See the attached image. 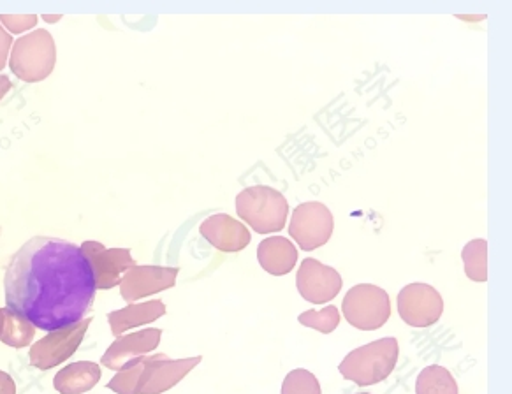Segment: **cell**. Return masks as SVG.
Here are the masks:
<instances>
[{
  "label": "cell",
  "instance_id": "cell-14",
  "mask_svg": "<svg viewBox=\"0 0 512 394\" xmlns=\"http://www.w3.org/2000/svg\"><path fill=\"white\" fill-rule=\"evenodd\" d=\"M199 233L220 252H240L247 249L252 240L245 224L224 213L206 219L199 227Z\"/></svg>",
  "mask_w": 512,
  "mask_h": 394
},
{
  "label": "cell",
  "instance_id": "cell-9",
  "mask_svg": "<svg viewBox=\"0 0 512 394\" xmlns=\"http://www.w3.org/2000/svg\"><path fill=\"white\" fill-rule=\"evenodd\" d=\"M201 356L169 359L168 354H148L147 365L139 377L136 394H161L175 387L201 363Z\"/></svg>",
  "mask_w": 512,
  "mask_h": 394
},
{
  "label": "cell",
  "instance_id": "cell-26",
  "mask_svg": "<svg viewBox=\"0 0 512 394\" xmlns=\"http://www.w3.org/2000/svg\"><path fill=\"white\" fill-rule=\"evenodd\" d=\"M0 394H16L15 382L6 372H0Z\"/></svg>",
  "mask_w": 512,
  "mask_h": 394
},
{
  "label": "cell",
  "instance_id": "cell-10",
  "mask_svg": "<svg viewBox=\"0 0 512 394\" xmlns=\"http://www.w3.org/2000/svg\"><path fill=\"white\" fill-rule=\"evenodd\" d=\"M96 278L97 289H113L136 261L129 249H106L99 241H85L80 247Z\"/></svg>",
  "mask_w": 512,
  "mask_h": 394
},
{
  "label": "cell",
  "instance_id": "cell-25",
  "mask_svg": "<svg viewBox=\"0 0 512 394\" xmlns=\"http://www.w3.org/2000/svg\"><path fill=\"white\" fill-rule=\"evenodd\" d=\"M11 46H13V37L6 30L2 29V25H0V71L6 67Z\"/></svg>",
  "mask_w": 512,
  "mask_h": 394
},
{
  "label": "cell",
  "instance_id": "cell-6",
  "mask_svg": "<svg viewBox=\"0 0 512 394\" xmlns=\"http://www.w3.org/2000/svg\"><path fill=\"white\" fill-rule=\"evenodd\" d=\"M335 229L333 213L328 206L322 205L319 201L301 203L296 206L289 226V234L293 236L300 249L312 252L321 249L330 241L331 234Z\"/></svg>",
  "mask_w": 512,
  "mask_h": 394
},
{
  "label": "cell",
  "instance_id": "cell-17",
  "mask_svg": "<svg viewBox=\"0 0 512 394\" xmlns=\"http://www.w3.org/2000/svg\"><path fill=\"white\" fill-rule=\"evenodd\" d=\"M101 380V368L97 363L80 361L62 368L53 380V386L62 394H81L90 391Z\"/></svg>",
  "mask_w": 512,
  "mask_h": 394
},
{
  "label": "cell",
  "instance_id": "cell-13",
  "mask_svg": "<svg viewBox=\"0 0 512 394\" xmlns=\"http://www.w3.org/2000/svg\"><path fill=\"white\" fill-rule=\"evenodd\" d=\"M161 329H141L132 335L118 336L115 342L111 343L110 349L106 351L101 363L110 370L120 372L125 365H129L134 359L147 356L148 352L155 351L161 343Z\"/></svg>",
  "mask_w": 512,
  "mask_h": 394
},
{
  "label": "cell",
  "instance_id": "cell-27",
  "mask_svg": "<svg viewBox=\"0 0 512 394\" xmlns=\"http://www.w3.org/2000/svg\"><path fill=\"white\" fill-rule=\"evenodd\" d=\"M13 88V83L9 80V76H4V74H0V101L6 97L9 90Z\"/></svg>",
  "mask_w": 512,
  "mask_h": 394
},
{
  "label": "cell",
  "instance_id": "cell-22",
  "mask_svg": "<svg viewBox=\"0 0 512 394\" xmlns=\"http://www.w3.org/2000/svg\"><path fill=\"white\" fill-rule=\"evenodd\" d=\"M298 321L307 326V328L315 329V331H321L324 335L333 333L340 324V312L337 307L324 308V310H308L298 317Z\"/></svg>",
  "mask_w": 512,
  "mask_h": 394
},
{
  "label": "cell",
  "instance_id": "cell-21",
  "mask_svg": "<svg viewBox=\"0 0 512 394\" xmlns=\"http://www.w3.org/2000/svg\"><path fill=\"white\" fill-rule=\"evenodd\" d=\"M147 356H141V358L134 359L129 365H125L120 372L117 373V377H113L108 389H113L118 394H136V387H138L139 377L143 368L147 365Z\"/></svg>",
  "mask_w": 512,
  "mask_h": 394
},
{
  "label": "cell",
  "instance_id": "cell-2",
  "mask_svg": "<svg viewBox=\"0 0 512 394\" xmlns=\"http://www.w3.org/2000/svg\"><path fill=\"white\" fill-rule=\"evenodd\" d=\"M398 340L393 336L366 343L345 356L338 366L342 377L358 386H374L388 379L398 361Z\"/></svg>",
  "mask_w": 512,
  "mask_h": 394
},
{
  "label": "cell",
  "instance_id": "cell-15",
  "mask_svg": "<svg viewBox=\"0 0 512 394\" xmlns=\"http://www.w3.org/2000/svg\"><path fill=\"white\" fill-rule=\"evenodd\" d=\"M257 259L264 271L275 277H282L294 270L298 261V250L293 241L284 236H271L259 243Z\"/></svg>",
  "mask_w": 512,
  "mask_h": 394
},
{
  "label": "cell",
  "instance_id": "cell-7",
  "mask_svg": "<svg viewBox=\"0 0 512 394\" xmlns=\"http://www.w3.org/2000/svg\"><path fill=\"white\" fill-rule=\"evenodd\" d=\"M90 324H92V317L74 326L50 331L43 340L32 345L29 354L30 365L39 370H50L67 361L74 352L78 351Z\"/></svg>",
  "mask_w": 512,
  "mask_h": 394
},
{
  "label": "cell",
  "instance_id": "cell-1",
  "mask_svg": "<svg viewBox=\"0 0 512 394\" xmlns=\"http://www.w3.org/2000/svg\"><path fill=\"white\" fill-rule=\"evenodd\" d=\"M96 289L80 247L50 236L30 238L11 257L4 277L8 308L48 333L83 321Z\"/></svg>",
  "mask_w": 512,
  "mask_h": 394
},
{
  "label": "cell",
  "instance_id": "cell-28",
  "mask_svg": "<svg viewBox=\"0 0 512 394\" xmlns=\"http://www.w3.org/2000/svg\"><path fill=\"white\" fill-rule=\"evenodd\" d=\"M60 18H62V16H53V15H46V16H43V20L44 22H48V23H55V22H59Z\"/></svg>",
  "mask_w": 512,
  "mask_h": 394
},
{
  "label": "cell",
  "instance_id": "cell-19",
  "mask_svg": "<svg viewBox=\"0 0 512 394\" xmlns=\"http://www.w3.org/2000/svg\"><path fill=\"white\" fill-rule=\"evenodd\" d=\"M416 394H458V384L447 368L432 365L419 373Z\"/></svg>",
  "mask_w": 512,
  "mask_h": 394
},
{
  "label": "cell",
  "instance_id": "cell-12",
  "mask_svg": "<svg viewBox=\"0 0 512 394\" xmlns=\"http://www.w3.org/2000/svg\"><path fill=\"white\" fill-rule=\"evenodd\" d=\"M178 268L162 266H132L120 280V294L127 303L147 298L157 292L175 287Z\"/></svg>",
  "mask_w": 512,
  "mask_h": 394
},
{
  "label": "cell",
  "instance_id": "cell-23",
  "mask_svg": "<svg viewBox=\"0 0 512 394\" xmlns=\"http://www.w3.org/2000/svg\"><path fill=\"white\" fill-rule=\"evenodd\" d=\"M280 394H322L321 384L314 373L298 368L287 373Z\"/></svg>",
  "mask_w": 512,
  "mask_h": 394
},
{
  "label": "cell",
  "instance_id": "cell-5",
  "mask_svg": "<svg viewBox=\"0 0 512 394\" xmlns=\"http://www.w3.org/2000/svg\"><path fill=\"white\" fill-rule=\"evenodd\" d=\"M347 322L361 331L381 329L391 317L388 292L372 284L354 285L342 303Z\"/></svg>",
  "mask_w": 512,
  "mask_h": 394
},
{
  "label": "cell",
  "instance_id": "cell-16",
  "mask_svg": "<svg viewBox=\"0 0 512 394\" xmlns=\"http://www.w3.org/2000/svg\"><path fill=\"white\" fill-rule=\"evenodd\" d=\"M162 315H166V305L161 300H152L147 303H139V305L131 303L129 307L111 312L108 314V321H110L111 333L118 338L127 329L145 326V324L161 319Z\"/></svg>",
  "mask_w": 512,
  "mask_h": 394
},
{
  "label": "cell",
  "instance_id": "cell-4",
  "mask_svg": "<svg viewBox=\"0 0 512 394\" xmlns=\"http://www.w3.org/2000/svg\"><path fill=\"white\" fill-rule=\"evenodd\" d=\"M55 64L57 46L48 30H34L13 44L9 67L22 81L39 83L46 80L53 73Z\"/></svg>",
  "mask_w": 512,
  "mask_h": 394
},
{
  "label": "cell",
  "instance_id": "cell-24",
  "mask_svg": "<svg viewBox=\"0 0 512 394\" xmlns=\"http://www.w3.org/2000/svg\"><path fill=\"white\" fill-rule=\"evenodd\" d=\"M0 23L11 32V34H22L25 30L34 29L37 25V16L34 15H0Z\"/></svg>",
  "mask_w": 512,
  "mask_h": 394
},
{
  "label": "cell",
  "instance_id": "cell-8",
  "mask_svg": "<svg viewBox=\"0 0 512 394\" xmlns=\"http://www.w3.org/2000/svg\"><path fill=\"white\" fill-rule=\"evenodd\" d=\"M444 300L432 285L416 282L403 287L398 294V314L414 328H428L440 321Z\"/></svg>",
  "mask_w": 512,
  "mask_h": 394
},
{
  "label": "cell",
  "instance_id": "cell-11",
  "mask_svg": "<svg viewBox=\"0 0 512 394\" xmlns=\"http://www.w3.org/2000/svg\"><path fill=\"white\" fill-rule=\"evenodd\" d=\"M296 285L303 300L314 305H324L337 298L342 289V277L335 268L308 257L301 263Z\"/></svg>",
  "mask_w": 512,
  "mask_h": 394
},
{
  "label": "cell",
  "instance_id": "cell-20",
  "mask_svg": "<svg viewBox=\"0 0 512 394\" xmlns=\"http://www.w3.org/2000/svg\"><path fill=\"white\" fill-rule=\"evenodd\" d=\"M465 273L474 282H486L488 280V241L479 238L465 245L461 252Z\"/></svg>",
  "mask_w": 512,
  "mask_h": 394
},
{
  "label": "cell",
  "instance_id": "cell-29",
  "mask_svg": "<svg viewBox=\"0 0 512 394\" xmlns=\"http://www.w3.org/2000/svg\"><path fill=\"white\" fill-rule=\"evenodd\" d=\"M358 394H372V393H358Z\"/></svg>",
  "mask_w": 512,
  "mask_h": 394
},
{
  "label": "cell",
  "instance_id": "cell-3",
  "mask_svg": "<svg viewBox=\"0 0 512 394\" xmlns=\"http://www.w3.org/2000/svg\"><path fill=\"white\" fill-rule=\"evenodd\" d=\"M236 213L256 233H277L286 227L289 205L280 190L268 185H254L236 196Z\"/></svg>",
  "mask_w": 512,
  "mask_h": 394
},
{
  "label": "cell",
  "instance_id": "cell-18",
  "mask_svg": "<svg viewBox=\"0 0 512 394\" xmlns=\"http://www.w3.org/2000/svg\"><path fill=\"white\" fill-rule=\"evenodd\" d=\"M36 335V328L32 322L27 321L23 315L18 314L11 308H0V340L15 347L23 349L27 347Z\"/></svg>",
  "mask_w": 512,
  "mask_h": 394
}]
</instances>
